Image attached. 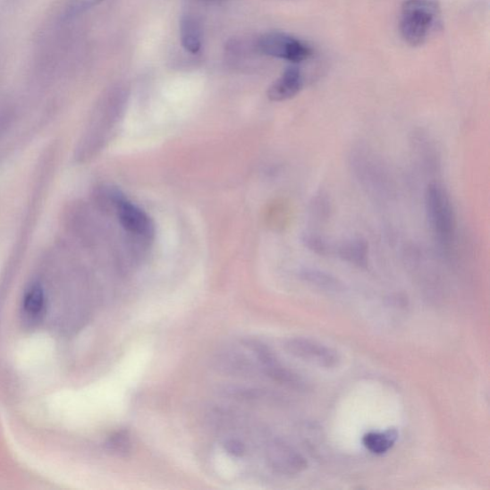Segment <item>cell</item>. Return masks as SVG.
Returning a JSON list of instances; mask_svg holds the SVG:
<instances>
[{
  "instance_id": "8fae6325",
  "label": "cell",
  "mask_w": 490,
  "mask_h": 490,
  "mask_svg": "<svg viewBox=\"0 0 490 490\" xmlns=\"http://www.w3.org/2000/svg\"><path fill=\"white\" fill-rule=\"evenodd\" d=\"M398 439L399 432L396 429L390 428L384 432L367 433L364 435L362 442L368 451L381 455L388 452Z\"/></svg>"
},
{
  "instance_id": "6da1fadb",
  "label": "cell",
  "mask_w": 490,
  "mask_h": 490,
  "mask_svg": "<svg viewBox=\"0 0 490 490\" xmlns=\"http://www.w3.org/2000/svg\"><path fill=\"white\" fill-rule=\"evenodd\" d=\"M350 165L366 193L378 201L394 197V184L385 163L372 148L359 145L352 149Z\"/></svg>"
},
{
  "instance_id": "ffe728a7",
  "label": "cell",
  "mask_w": 490,
  "mask_h": 490,
  "mask_svg": "<svg viewBox=\"0 0 490 490\" xmlns=\"http://www.w3.org/2000/svg\"><path fill=\"white\" fill-rule=\"evenodd\" d=\"M224 451L231 456L241 458L247 452L244 444L236 439H231L224 443Z\"/></svg>"
},
{
  "instance_id": "30bf717a",
  "label": "cell",
  "mask_w": 490,
  "mask_h": 490,
  "mask_svg": "<svg viewBox=\"0 0 490 490\" xmlns=\"http://www.w3.org/2000/svg\"><path fill=\"white\" fill-rule=\"evenodd\" d=\"M368 244L364 240L353 239L342 243L334 245V254L337 255L343 261L365 267L368 265Z\"/></svg>"
},
{
  "instance_id": "7a4b0ae2",
  "label": "cell",
  "mask_w": 490,
  "mask_h": 490,
  "mask_svg": "<svg viewBox=\"0 0 490 490\" xmlns=\"http://www.w3.org/2000/svg\"><path fill=\"white\" fill-rule=\"evenodd\" d=\"M426 210L439 247L444 253H452L457 238V216L452 198L441 183L432 182L427 186Z\"/></svg>"
},
{
  "instance_id": "ac0fdd59",
  "label": "cell",
  "mask_w": 490,
  "mask_h": 490,
  "mask_svg": "<svg viewBox=\"0 0 490 490\" xmlns=\"http://www.w3.org/2000/svg\"><path fill=\"white\" fill-rule=\"evenodd\" d=\"M332 211L331 202L325 195L320 194L313 198L310 203V213L313 220L325 222L329 219Z\"/></svg>"
},
{
  "instance_id": "4fadbf2b",
  "label": "cell",
  "mask_w": 490,
  "mask_h": 490,
  "mask_svg": "<svg viewBox=\"0 0 490 490\" xmlns=\"http://www.w3.org/2000/svg\"><path fill=\"white\" fill-rule=\"evenodd\" d=\"M301 278L313 287L328 292H340L344 285L337 278L325 272L317 269H305L301 272Z\"/></svg>"
},
{
  "instance_id": "2e32d148",
  "label": "cell",
  "mask_w": 490,
  "mask_h": 490,
  "mask_svg": "<svg viewBox=\"0 0 490 490\" xmlns=\"http://www.w3.org/2000/svg\"><path fill=\"white\" fill-rule=\"evenodd\" d=\"M414 142L418 156L420 159L423 158L426 166L429 169L435 168L437 166V155H435V147L427 136L424 133H418L415 136Z\"/></svg>"
},
{
  "instance_id": "3957f363",
  "label": "cell",
  "mask_w": 490,
  "mask_h": 490,
  "mask_svg": "<svg viewBox=\"0 0 490 490\" xmlns=\"http://www.w3.org/2000/svg\"><path fill=\"white\" fill-rule=\"evenodd\" d=\"M438 0H405L401 6L400 30L407 45H425L441 23Z\"/></svg>"
},
{
  "instance_id": "7c38bea8",
  "label": "cell",
  "mask_w": 490,
  "mask_h": 490,
  "mask_svg": "<svg viewBox=\"0 0 490 490\" xmlns=\"http://www.w3.org/2000/svg\"><path fill=\"white\" fill-rule=\"evenodd\" d=\"M45 306L46 298L42 287L39 284H33L26 291L23 299L22 316L24 319L30 323L38 321L40 316H43Z\"/></svg>"
},
{
  "instance_id": "277c9868",
  "label": "cell",
  "mask_w": 490,
  "mask_h": 490,
  "mask_svg": "<svg viewBox=\"0 0 490 490\" xmlns=\"http://www.w3.org/2000/svg\"><path fill=\"white\" fill-rule=\"evenodd\" d=\"M256 48L264 55L291 63H301L308 60L313 54L312 48L290 34L274 31L258 38Z\"/></svg>"
},
{
  "instance_id": "ba28073f",
  "label": "cell",
  "mask_w": 490,
  "mask_h": 490,
  "mask_svg": "<svg viewBox=\"0 0 490 490\" xmlns=\"http://www.w3.org/2000/svg\"><path fill=\"white\" fill-rule=\"evenodd\" d=\"M303 87L304 77L300 68L291 66L271 85L267 92L268 98L275 102L287 101L295 97Z\"/></svg>"
},
{
  "instance_id": "9a60e30c",
  "label": "cell",
  "mask_w": 490,
  "mask_h": 490,
  "mask_svg": "<svg viewBox=\"0 0 490 490\" xmlns=\"http://www.w3.org/2000/svg\"><path fill=\"white\" fill-rule=\"evenodd\" d=\"M106 448L108 452L116 456L127 457L132 449L130 432L122 429L114 433L108 439Z\"/></svg>"
},
{
  "instance_id": "8992f818",
  "label": "cell",
  "mask_w": 490,
  "mask_h": 490,
  "mask_svg": "<svg viewBox=\"0 0 490 490\" xmlns=\"http://www.w3.org/2000/svg\"><path fill=\"white\" fill-rule=\"evenodd\" d=\"M268 466L281 475H297L308 468V461L296 449L281 441L272 442L266 449Z\"/></svg>"
},
{
  "instance_id": "d6986e66",
  "label": "cell",
  "mask_w": 490,
  "mask_h": 490,
  "mask_svg": "<svg viewBox=\"0 0 490 490\" xmlns=\"http://www.w3.org/2000/svg\"><path fill=\"white\" fill-rule=\"evenodd\" d=\"M102 2L104 0H71L66 7L65 17L67 19L76 18L91 8L97 6Z\"/></svg>"
},
{
  "instance_id": "5bb4252c",
  "label": "cell",
  "mask_w": 490,
  "mask_h": 490,
  "mask_svg": "<svg viewBox=\"0 0 490 490\" xmlns=\"http://www.w3.org/2000/svg\"><path fill=\"white\" fill-rule=\"evenodd\" d=\"M217 362L222 369L229 374L251 375L254 371L253 363L235 352L226 353Z\"/></svg>"
},
{
  "instance_id": "5b68a950",
  "label": "cell",
  "mask_w": 490,
  "mask_h": 490,
  "mask_svg": "<svg viewBox=\"0 0 490 490\" xmlns=\"http://www.w3.org/2000/svg\"><path fill=\"white\" fill-rule=\"evenodd\" d=\"M290 355L312 364L331 369L338 365L339 356L336 351L308 338H291L283 344Z\"/></svg>"
},
{
  "instance_id": "9c48e42d",
  "label": "cell",
  "mask_w": 490,
  "mask_h": 490,
  "mask_svg": "<svg viewBox=\"0 0 490 490\" xmlns=\"http://www.w3.org/2000/svg\"><path fill=\"white\" fill-rule=\"evenodd\" d=\"M180 30L184 49L190 54H198L202 46V29L194 13H184L181 19Z\"/></svg>"
},
{
  "instance_id": "e0dca14e",
  "label": "cell",
  "mask_w": 490,
  "mask_h": 490,
  "mask_svg": "<svg viewBox=\"0 0 490 490\" xmlns=\"http://www.w3.org/2000/svg\"><path fill=\"white\" fill-rule=\"evenodd\" d=\"M306 247L321 256L334 255V244L315 233L306 234L303 239Z\"/></svg>"
},
{
  "instance_id": "52a82bcc",
  "label": "cell",
  "mask_w": 490,
  "mask_h": 490,
  "mask_svg": "<svg viewBox=\"0 0 490 490\" xmlns=\"http://www.w3.org/2000/svg\"><path fill=\"white\" fill-rule=\"evenodd\" d=\"M114 207L122 226L127 232L141 239H152L155 234V227L145 212L133 206L122 195L117 197Z\"/></svg>"
}]
</instances>
